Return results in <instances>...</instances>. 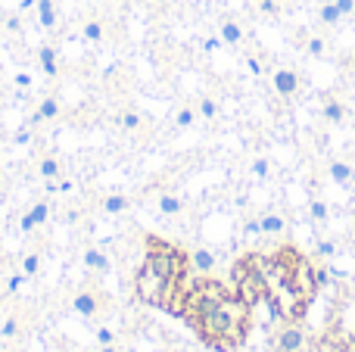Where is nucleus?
Masks as SVG:
<instances>
[{"label": "nucleus", "instance_id": "nucleus-1", "mask_svg": "<svg viewBox=\"0 0 355 352\" xmlns=\"http://www.w3.org/2000/svg\"><path fill=\"white\" fill-rule=\"evenodd\" d=\"M178 318H184L202 346L215 352H237L250 337L252 306L240 297L237 287L221 284L212 274H196Z\"/></svg>", "mask_w": 355, "mask_h": 352}, {"label": "nucleus", "instance_id": "nucleus-2", "mask_svg": "<svg viewBox=\"0 0 355 352\" xmlns=\"http://www.w3.org/2000/svg\"><path fill=\"white\" fill-rule=\"evenodd\" d=\"M190 281H193L190 249L178 247L159 234H144V259L131 278L137 303L153 306V309L178 318Z\"/></svg>", "mask_w": 355, "mask_h": 352}, {"label": "nucleus", "instance_id": "nucleus-3", "mask_svg": "<svg viewBox=\"0 0 355 352\" xmlns=\"http://www.w3.org/2000/svg\"><path fill=\"white\" fill-rule=\"evenodd\" d=\"M56 312L69 318H78L87 328L110 322L119 315V299L103 287V281L81 274L75 284H66V290L56 293Z\"/></svg>", "mask_w": 355, "mask_h": 352}, {"label": "nucleus", "instance_id": "nucleus-4", "mask_svg": "<svg viewBox=\"0 0 355 352\" xmlns=\"http://www.w3.org/2000/svg\"><path fill=\"white\" fill-rule=\"evenodd\" d=\"M44 312L31 299H6L0 306V346L6 349H28V343L41 334Z\"/></svg>", "mask_w": 355, "mask_h": 352}, {"label": "nucleus", "instance_id": "nucleus-5", "mask_svg": "<svg viewBox=\"0 0 355 352\" xmlns=\"http://www.w3.org/2000/svg\"><path fill=\"white\" fill-rule=\"evenodd\" d=\"M47 256H50V240L37 231V234L25 237L22 249H19L16 256H10V265L31 284V281H37L44 274V268H47Z\"/></svg>", "mask_w": 355, "mask_h": 352}, {"label": "nucleus", "instance_id": "nucleus-6", "mask_svg": "<svg viewBox=\"0 0 355 352\" xmlns=\"http://www.w3.org/2000/svg\"><path fill=\"white\" fill-rule=\"evenodd\" d=\"M78 265H81V274L97 281H106L116 272V262H112L106 243H97V240H85L78 247Z\"/></svg>", "mask_w": 355, "mask_h": 352}, {"label": "nucleus", "instance_id": "nucleus-7", "mask_svg": "<svg viewBox=\"0 0 355 352\" xmlns=\"http://www.w3.org/2000/svg\"><path fill=\"white\" fill-rule=\"evenodd\" d=\"M56 203L60 200H53L50 193H41L37 200H31L28 203V209L19 215V225H16V231H19V237H31V234H37V231H44L50 225V218L56 215Z\"/></svg>", "mask_w": 355, "mask_h": 352}, {"label": "nucleus", "instance_id": "nucleus-8", "mask_svg": "<svg viewBox=\"0 0 355 352\" xmlns=\"http://www.w3.org/2000/svg\"><path fill=\"white\" fill-rule=\"evenodd\" d=\"M306 343H309V331L300 318L296 322H281L275 328V334H271V349L275 352H300L306 349Z\"/></svg>", "mask_w": 355, "mask_h": 352}, {"label": "nucleus", "instance_id": "nucleus-9", "mask_svg": "<svg viewBox=\"0 0 355 352\" xmlns=\"http://www.w3.org/2000/svg\"><path fill=\"white\" fill-rule=\"evenodd\" d=\"M112 128L119 131V134H125V137H141V134H147L150 131V116L144 109H137V106H119L116 112H112Z\"/></svg>", "mask_w": 355, "mask_h": 352}, {"label": "nucleus", "instance_id": "nucleus-10", "mask_svg": "<svg viewBox=\"0 0 355 352\" xmlns=\"http://www.w3.org/2000/svg\"><path fill=\"white\" fill-rule=\"evenodd\" d=\"M94 209H97V215H103V218H125V215H131V209H135V193L106 191L94 200Z\"/></svg>", "mask_w": 355, "mask_h": 352}, {"label": "nucleus", "instance_id": "nucleus-11", "mask_svg": "<svg viewBox=\"0 0 355 352\" xmlns=\"http://www.w3.org/2000/svg\"><path fill=\"white\" fill-rule=\"evenodd\" d=\"M290 284H293V290L300 293V299L306 306L315 303V297H318V284H315V262H309L306 256H300V262L293 265V274H290Z\"/></svg>", "mask_w": 355, "mask_h": 352}, {"label": "nucleus", "instance_id": "nucleus-12", "mask_svg": "<svg viewBox=\"0 0 355 352\" xmlns=\"http://www.w3.org/2000/svg\"><path fill=\"white\" fill-rule=\"evenodd\" d=\"M78 35H81V41H85V47L100 50L106 44V37H110V22H106L103 12L91 10V12H85V16H81Z\"/></svg>", "mask_w": 355, "mask_h": 352}, {"label": "nucleus", "instance_id": "nucleus-13", "mask_svg": "<svg viewBox=\"0 0 355 352\" xmlns=\"http://www.w3.org/2000/svg\"><path fill=\"white\" fill-rule=\"evenodd\" d=\"M35 60H37V72H41L50 85H53V81H60V75H62L60 44H56V41H44L41 47L35 50Z\"/></svg>", "mask_w": 355, "mask_h": 352}, {"label": "nucleus", "instance_id": "nucleus-14", "mask_svg": "<svg viewBox=\"0 0 355 352\" xmlns=\"http://www.w3.org/2000/svg\"><path fill=\"white\" fill-rule=\"evenodd\" d=\"M31 168H35V178L41 181H56V178H62V175L69 172V166H66V159H62L56 150H41V153L35 156V162H31Z\"/></svg>", "mask_w": 355, "mask_h": 352}, {"label": "nucleus", "instance_id": "nucleus-15", "mask_svg": "<svg viewBox=\"0 0 355 352\" xmlns=\"http://www.w3.org/2000/svg\"><path fill=\"white\" fill-rule=\"evenodd\" d=\"M35 25L44 31L47 37H56L62 31V10L60 0H37L35 6Z\"/></svg>", "mask_w": 355, "mask_h": 352}, {"label": "nucleus", "instance_id": "nucleus-16", "mask_svg": "<svg viewBox=\"0 0 355 352\" xmlns=\"http://www.w3.org/2000/svg\"><path fill=\"white\" fill-rule=\"evenodd\" d=\"M28 118L37 125V128L60 122V118H62V100H60V94H53V91L44 94V97L35 103V109L28 112Z\"/></svg>", "mask_w": 355, "mask_h": 352}, {"label": "nucleus", "instance_id": "nucleus-17", "mask_svg": "<svg viewBox=\"0 0 355 352\" xmlns=\"http://www.w3.org/2000/svg\"><path fill=\"white\" fill-rule=\"evenodd\" d=\"M184 209H187V200L181 197L178 191H159L156 193V212H159L162 218H181L184 215Z\"/></svg>", "mask_w": 355, "mask_h": 352}, {"label": "nucleus", "instance_id": "nucleus-18", "mask_svg": "<svg viewBox=\"0 0 355 352\" xmlns=\"http://www.w3.org/2000/svg\"><path fill=\"white\" fill-rule=\"evenodd\" d=\"M271 85H275V94H281V97H296L300 94V75L293 69L281 66L271 72Z\"/></svg>", "mask_w": 355, "mask_h": 352}, {"label": "nucleus", "instance_id": "nucleus-19", "mask_svg": "<svg viewBox=\"0 0 355 352\" xmlns=\"http://www.w3.org/2000/svg\"><path fill=\"white\" fill-rule=\"evenodd\" d=\"M37 137H41V128H37L31 118H22V122L12 128L10 143H12V147H19V150H31L37 143Z\"/></svg>", "mask_w": 355, "mask_h": 352}, {"label": "nucleus", "instance_id": "nucleus-20", "mask_svg": "<svg viewBox=\"0 0 355 352\" xmlns=\"http://www.w3.org/2000/svg\"><path fill=\"white\" fill-rule=\"evenodd\" d=\"M200 122V112H196V103H178L168 116V125L172 131H190L193 125Z\"/></svg>", "mask_w": 355, "mask_h": 352}, {"label": "nucleus", "instance_id": "nucleus-21", "mask_svg": "<svg viewBox=\"0 0 355 352\" xmlns=\"http://www.w3.org/2000/svg\"><path fill=\"white\" fill-rule=\"evenodd\" d=\"M0 31H3L10 41H22V37H25V16L19 10L0 12Z\"/></svg>", "mask_w": 355, "mask_h": 352}, {"label": "nucleus", "instance_id": "nucleus-22", "mask_svg": "<svg viewBox=\"0 0 355 352\" xmlns=\"http://www.w3.org/2000/svg\"><path fill=\"white\" fill-rule=\"evenodd\" d=\"M215 265H218V259H215V253L209 247L190 249V268H193V274H212Z\"/></svg>", "mask_w": 355, "mask_h": 352}, {"label": "nucleus", "instance_id": "nucleus-23", "mask_svg": "<svg viewBox=\"0 0 355 352\" xmlns=\"http://www.w3.org/2000/svg\"><path fill=\"white\" fill-rule=\"evenodd\" d=\"M218 37L225 41V47H240V44H243V25H240L237 19L225 16L218 22Z\"/></svg>", "mask_w": 355, "mask_h": 352}, {"label": "nucleus", "instance_id": "nucleus-24", "mask_svg": "<svg viewBox=\"0 0 355 352\" xmlns=\"http://www.w3.org/2000/svg\"><path fill=\"white\" fill-rule=\"evenodd\" d=\"M259 225H262V237H284L287 234V218L281 212H265L259 215Z\"/></svg>", "mask_w": 355, "mask_h": 352}, {"label": "nucleus", "instance_id": "nucleus-25", "mask_svg": "<svg viewBox=\"0 0 355 352\" xmlns=\"http://www.w3.org/2000/svg\"><path fill=\"white\" fill-rule=\"evenodd\" d=\"M10 85H12V94H16L19 100H28V94H35V85H37V81H35V75H31L28 69H19V72L12 75Z\"/></svg>", "mask_w": 355, "mask_h": 352}, {"label": "nucleus", "instance_id": "nucleus-26", "mask_svg": "<svg viewBox=\"0 0 355 352\" xmlns=\"http://www.w3.org/2000/svg\"><path fill=\"white\" fill-rule=\"evenodd\" d=\"M327 178L334 181V184H352L355 181V168L349 166V162H343V159H334L331 166H327Z\"/></svg>", "mask_w": 355, "mask_h": 352}, {"label": "nucleus", "instance_id": "nucleus-27", "mask_svg": "<svg viewBox=\"0 0 355 352\" xmlns=\"http://www.w3.org/2000/svg\"><path fill=\"white\" fill-rule=\"evenodd\" d=\"M196 112H200V118H206V122H215V118L221 116V106L215 97H209V94H200L196 97Z\"/></svg>", "mask_w": 355, "mask_h": 352}, {"label": "nucleus", "instance_id": "nucleus-28", "mask_svg": "<svg viewBox=\"0 0 355 352\" xmlns=\"http://www.w3.org/2000/svg\"><path fill=\"white\" fill-rule=\"evenodd\" d=\"M309 218H312L315 225H327V218H331V206H327L321 197H312L309 200Z\"/></svg>", "mask_w": 355, "mask_h": 352}, {"label": "nucleus", "instance_id": "nucleus-29", "mask_svg": "<svg viewBox=\"0 0 355 352\" xmlns=\"http://www.w3.org/2000/svg\"><path fill=\"white\" fill-rule=\"evenodd\" d=\"M318 19H321V25H340V19H343V12H340V6H337V0H327V3H321V10H318Z\"/></svg>", "mask_w": 355, "mask_h": 352}, {"label": "nucleus", "instance_id": "nucleus-30", "mask_svg": "<svg viewBox=\"0 0 355 352\" xmlns=\"http://www.w3.org/2000/svg\"><path fill=\"white\" fill-rule=\"evenodd\" d=\"M250 178L252 181H268L271 178V159L268 156H256L250 162Z\"/></svg>", "mask_w": 355, "mask_h": 352}, {"label": "nucleus", "instance_id": "nucleus-31", "mask_svg": "<svg viewBox=\"0 0 355 352\" xmlns=\"http://www.w3.org/2000/svg\"><path fill=\"white\" fill-rule=\"evenodd\" d=\"M324 118L331 125H340L346 118V106L340 100H324Z\"/></svg>", "mask_w": 355, "mask_h": 352}, {"label": "nucleus", "instance_id": "nucleus-32", "mask_svg": "<svg viewBox=\"0 0 355 352\" xmlns=\"http://www.w3.org/2000/svg\"><path fill=\"white\" fill-rule=\"evenodd\" d=\"M256 10H259V16H265V19H277L281 16V0H256Z\"/></svg>", "mask_w": 355, "mask_h": 352}, {"label": "nucleus", "instance_id": "nucleus-33", "mask_svg": "<svg viewBox=\"0 0 355 352\" xmlns=\"http://www.w3.org/2000/svg\"><path fill=\"white\" fill-rule=\"evenodd\" d=\"M324 50H327V41H324L321 35H312V37L306 41V53H309V56H324Z\"/></svg>", "mask_w": 355, "mask_h": 352}, {"label": "nucleus", "instance_id": "nucleus-34", "mask_svg": "<svg viewBox=\"0 0 355 352\" xmlns=\"http://www.w3.org/2000/svg\"><path fill=\"white\" fill-rule=\"evenodd\" d=\"M334 274H331V265H315V284H318V290H324V287H331Z\"/></svg>", "mask_w": 355, "mask_h": 352}, {"label": "nucleus", "instance_id": "nucleus-35", "mask_svg": "<svg viewBox=\"0 0 355 352\" xmlns=\"http://www.w3.org/2000/svg\"><path fill=\"white\" fill-rule=\"evenodd\" d=\"M246 69H250L252 78H262V75H265V62L259 60L256 53H246Z\"/></svg>", "mask_w": 355, "mask_h": 352}, {"label": "nucleus", "instance_id": "nucleus-36", "mask_svg": "<svg viewBox=\"0 0 355 352\" xmlns=\"http://www.w3.org/2000/svg\"><path fill=\"white\" fill-rule=\"evenodd\" d=\"M243 237H246V240L262 237V225H259V218H246V222H243Z\"/></svg>", "mask_w": 355, "mask_h": 352}, {"label": "nucleus", "instance_id": "nucleus-37", "mask_svg": "<svg viewBox=\"0 0 355 352\" xmlns=\"http://www.w3.org/2000/svg\"><path fill=\"white\" fill-rule=\"evenodd\" d=\"M221 47H225V41H221L218 35H209L206 41H202V50H206V53H218Z\"/></svg>", "mask_w": 355, "mask_h": 352}, {"label": "nucleus", "instance_id": "nucleus-38", "mask_svg": "<svg viewBox=\"0 0 355 352\" xmlns=\"http://www.w3.org/2000/svg\"><path fill=\"white\" fill-rule=\"evenodd\" d=\"M318 256H324V259H331V256H337V243L334 240H318Z\"/></svg>", "mask_w": 355, "mask_h": 352}, {"label": "nucleus", "instance_id": "nucleus-39", "mask_svg": "<svg viewBox=\"0 0 355 352\" xmlns=\"http://www.w3.org/2000/svg\"><path fill=\"white\" fill-rule=\"evenodd\" d=\"M35 6H37V0H16V10L22 12L25 19H28V16H35Z\"/></svg>", "mask_w": 355, "mask_h": 352}, {"label": "nucleus", "instance_id": "nucleus-40", "mask_svg": "<svg viewBox=\"0 0 355 352\" xmlns=\"http://www.w3.org/2000/svg\"><path fill=\"white\" fill-rule=\"evenodd\" d=\"M337 6H340V12H343V16H352V12H355V0H337Z\"/></svg>", "mask_w": 355, "mask_h": 352}, {"label": "nucleus", "instance_id": "nucleus-41", "mask_svg": "<svg viewBox=\"0 0 355 352\" xmlns=\"http://www.w3.org/2000/svg\"><path fill=\"white\" fill-rule=\"evenodd\" d=\"M6 193H10V184H6V175L0 172V203L6 200Z\"/></svg>", "mask_w": 355, "mask_h": 352}, {"label": "nucleus", "instance_id": "nucleus-42", "mask_svg": "<svg viewBox=\"0 0 355 352\" xmlns=\"http://www.w3.org/2000/svg\"><path fill=\"white\" fill-rule=\"evenodd\" d=\"M168 352H193V349H187V346H172Z\"/></svg>", "mask_w": 355, "mask_h": 352}, {"label": "nucleus", "instance_id": "nucleus-43", "mask_svg": "<svg viewBox=\"0 0 355 352\" xmlns=\"http://www.w3.org/2000/svg\"><path fill=\"white\" fill-rule=\"evenodd\" d=\"M119 6H135V0H116Z\"/></svg>", "mask_w": 355, "mask_h": 352}, {"label": "nucleus", "instance_id": "nucleus-44", "mask_svg": "<svg viewBox=\"0 0 355 352\" xmlns=\"http://www.w3.org/2000/svg\"><path fill=\"white\" fill-rule=\"evenodd\" d=\"M352 237H355V218H352Z\"/></svg>", "mask_w": 355, "mask_h": 352}, {"label": "nucleus", "instance_id": "nucleus-45", "mask_svg": "<svg viewBox=\"0 0 355 352\" xmlns=\"http://www.w3.org/2000/svg\"><path fill=\"white\" fill-rule=\"evenodd\" d=\"M352 197H355V187H352Z\"/></svg>", "mask_w": 355, "mask_h": 352}, {"label": "nucleus", "instance_id": "nucleus-46", "mask_svg": "<svg viewBox=\"0 0 355 352\" xmlns=\"http://www.w3.org/2000/svg\"><path fill=\"white\" fill-rule=\"evenodd\" d=\"M300 352H306V349H300Z\"/></svg>", "mask_w": 355, "mask_h": 352}]
</instances>
